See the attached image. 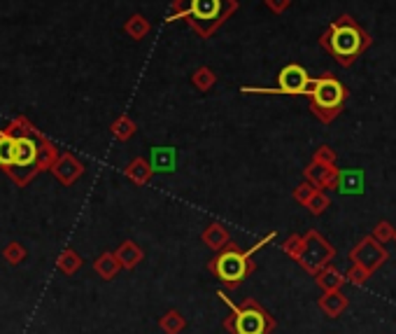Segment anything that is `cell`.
Returning a JSON list of instances; mask_svg holds the SVG:
<instances>
[{
	"mask_svg": "<svg viewBox=\"0 0 396 334\" xmlns=\"http://www.w3.org/2000/svg\"><path fill=\"white\" fill-rule=\"evenodd\" d=\"M322 45L331 52L340 66H352L361 52L371 47V38L366 31L359 29V24L352 17H340L328 26L326 36L322 38Z\"/></svg>",
	"mask_w": 396,
	"mask_h": 334,
	"instance_id": "1",
	"label": "cell"
},
{
	"mask_svg": "<svg viewBox=\"0 0 396 334\" xmlns=\"http://www.w3.org/2000/svg\"><path fill=\"white\" fill-rule=\"evenodd\" d=\"M273 238H275V231H271L266 238H261L257 245H252V248L245 250V252L231 245V248H226L224 252H219V255L214 257L210 264H207V269H210L214 276H217L221 283L226 285V290H236L238 285L254 271L252 255L257 250L264 248L266 243H271Z\"/></svg>",
	"mask_w": 396,
	"mask_h": 334,
	"instance_id": "2",
	"label": "cell"
},
{
	"mask_svg": "<svg viewBox=\"0 0 396 334\" xmlns=\"http://www.w3.org/2000/svg\"><path fill=\"white\" fill-rule=\"evenodd\" d=\"M217 297L231 309V316L224 320V330L231 334H271L275 330V320L257 299H245L243 304H233L224 290Z\"/></svg>",
	"mask_w": 396,
	"mask_h": 334,
	"instance_id": "3",
	"label": "cell"
},
{
	"mask_svg": "<svg viewBox=\"0 0 396 334\" xmlns=\"http://www.w3.org/2000/svg\"><path fill=\"white\" fill-rule=\"evenodd\" d=\"M312 108L322 122H333L340 115L347 98L345 86L338 82L335 77H317L312 86Z\"/></svg>",
	"mask_w": 396,
	"mask_h": 334,
	"instance_id": "4",
	"label": "cell"
},
{
	"mask_svg": "<svg viewBox=\"0 0 396 334\" xmlns=\"http://www.w3.org/2000/svg\"><path fill=\"white\" fill-rule=\"evenodd\" d=\"M335 257V248L322 236L319 231L310 229L303 236V248L301 255L296 257V262L303 266L308 273H317L322 266L331 264V259Z\"/></svg>",
	"mask_w": 396,
	"mask_h": 334,
	"instance_id": "5",
	"label": "cell"
},
{
	"mask_svg": "<svg viewBox=\"0 0 396 334\" xmlns=\"http://www.w3.org/2000/svg\"><path fill=\"white\" fill-rule=\"evenodd\" d=\"M389 257V252L387 248L382 243L375 241L373 236H366V238H361V241L354 245L352 252H350V259H352V264H357L361 266V269H366L368 273H373L378 266L385 264V259Z\"/></svg>",
	"mask_w": 396,
	"mask_h": 334,
	"instance_id": "6",
	"label": "cell"
},
{
	"mask_svg": "<svg viewBox=\"0 0 396 334\" xmlns=\"http://www.w3.org/2000/svg\"><path fill=\"white\" fill-rule=\"evenodd\" d=\"M308 73L306 68H301L296 63H290L287 68L280 70L278 75V89H243L247 93H292V96H299V93H306L308 86Z\"/></svg>",
	"mask_w": 396,
	"mask_h": 334,
	"instance_id": "7",
	"label": "cell"
},
{
	"mask_svg": "<svg viewBox=\"0 0 396 334\" xmlns=\"http://www.w3.org/2000/svg\"><path fill=\"white\" fill-rule=\"evenodd\" d=\"M38 152L40 148L33 138L15 136V155H12V166H8V169H31L38 162Z\"/></svg>",
	"mask_w": 396,
	"mask_h": 334,
	"instance_id": "8",
	"label": "cell"
},
{
	"mask_svg": "<svg viewBox=\"0 0 396 334\" xmlns=\"http://www.w3.org/2000/svg\"><path fill=\"white\" fill-rule=\"evenodd\" d=\"M335 178H338V169H335V164L312 162L306 169V180L315 187V190H324V187L333 190V187H335Z\"/></svg>",
	"mask_w": 396,
	"mask_h": 334,
	"instance_id": "9",
	"label": "cell"
},
{
	"mask_svg": "<svg viewBox=\"0 0 396 334\" xmlns=\"http://www.w3.org/2000/svg\"><path fill=\"white\" fill-rule=\"evenodd\" d=\"M366 187V173L361 169H347V171H338V178H335V187L340 195L347 197H357L364 192Z\"/></svg>",
	"mask_w": 396,
	"mask_h": 334,
	"instance_id": "10",
	"label": "cell"
},
{
	"mask_svg": "<svg viewBox=\"0 0 396 334\" xmlns=\"http://www.w3.org/2000/svg\"><path fill=\"white\" fill-rule=\"evenodd\" d=\"M52 171H54V176L61 180L63 185H72L84 173V166L79 164L75 157L63 155L61 159H56V162L52 164Z\"/></svg>",
	"mask_w": 396,
	"mask_h": 334,
	"instance_id": "11",
	"label": "cell"
},
{
	"mask_svg": "<svg viewBox=\"0 0 396 334\" xmlns=\"http://www.w3.org/2000/svg\"><path fill=\"white\" fill-rule=\"evenodd\" d=\"M150 166L154 173H173L177 166V152L173 148H154Z\"/></svg>",
	"mask_w": 396,
	"mask_h": 334,
	"instance_id": "12",
	"label": "cell"
},
{
	"mask_svg": "<svg viewBox=\"0 0 396 334\" xmlns=\"http://www.w3.org/2000/svg\"><path fill=\"white\" fill-rule=\"evenodd\" d=\"M319 309L328 318H338L347 309V297L340 290H326L319 299Z\"/></svg>",
	"mask_w": 396,
	"mask_h": 334,
	"instance_id": "13",
	"label": "cell"
},
{
	"mask_svg": "<svg viewBox=\"0 0 396 334\" xmlns=\"http://www.w3.org/2000/svg\"><path fill=\"white\" fill-rule=\"evenodd\" d=\"M315 278H317V285L322 290H340L343 285L347 283L345 280V273L343 271H338L335 269L333 264H326V266H322V269L315 273Z\"/></svg>",
	"mask_w": 396,
	"mask_h": 334,
	"instance_id": "14",
	"label": "cell"
},
{
	"mask_svg": "<svg viewBox=\"0 0 396 334\" xmlns=\"http://www.w3.org/2000/svg\"><path fill=\"white\" fill-rule=\"evenodd\" d=\"M115 255H117V259H119V264H122V269H133V266H138L140 262H143L145 252H143V248H140L138 243L124 241V243L117 248Z\"/></svg>",
	"mask_w": 396,
	"mask_h": 334,
	"instance_id": "15",
	"label": "cell"
},
{
	"mask_svg": "<svg viewBox=\"0 0 396 334\" xmlns=\"http://www.w3.org/2000/svg\"><path fill=\"white\" fill-rule=\"evenodd\" d=\"M93 271H96L103 280H115L117 273L122 271V264H119L115 252H103V255L93 262Z\"/></svg>",
	"mask_w": 396,
	"mask_h": 334,
	"instance_id": "16",
	"label": "cell"
},
{
	"mask_svg": "<svg viewBox=\"0 0 396 334\" xmlns=\"http://www.w3.org/2000/svg\"><path fill=\"white\" fill-rule=\"evenodd\" d=\"M203 243L210 245L212 250H221L226 243H229V231H226L219 222H212V225L203 231Z\"/></svg>",
	"mask_w": 396,
	"mask_h": 334,
	"instance_id": "17",
	"label": "cell"
},
{
	"mask_svg": "<svg viewBox=\"0 0 396 334\" xmlns=\"http://www.w3.org/2000/svg\"><path fill=\"white\" fill-rule=\"evenodd\" d=\"M159 327L166 334H180L187 327V320L177 309H171V311H166L164 316L159 318Z\"/></svg>",
	"mask_w": 396,
	"mask_h": 334,
	"instance_id": "18",
	"label": "cell"
},
{
	"mask_svg": "<svg viewBox=\"0 0 396 334\" xmlns=\"http://www.w3.org/2000/svg\"><path fill=\"white\" fill-rule=\"evenodd\" d=\"M126 176H129L133 183L145 185L147 180L154 176V171H152V166L145 162V159H136L133 164H129V169H126Z\"/></svg>",
	"mask_w": 396,
	"mask_h": 334,
	"instance_id": "19",
	"label": "cell"
},
{
	"mask_svg": "<svg viewBox=\"0 0 396 334\" xmlns=\"http://www.w3.org/2000/svg\"><path fill=\"white\" fill-rule=\"evenodd\" d=\"M56 266L65 273V276H72L75 271L82 269V257H79L75 250H63L56 259Z\"/></svg>",
	"mask_w": 396,
	"mask_h": 334,
	"instance_id": "20",
	"label": "cell"
},
{
	"mask_svg": "<svg viewBox=\"0 0 396 334\" xmlns=\"http://www.w3.org/2000/svg\"><path fill=\"white\" fill-rule=\"evenodd\" d=\"M191 12L198 19H214L219 15V0H193Z\"/></svg>",
	"mask_w": 396,
	"mask_h": 334,
	"instance_id": "21",
	"label": "cell"
},
{
	"mask_svg": "<svg viewBox=\"0 0 396 334\" xmlns=\"http://www.w3.org/2000/svg\"><path fill=\"white\" fill-rule=\"evenodd\" d=\"M12 155H15V138L0 131V166L3 169L12 166Z\"/></svg>",
	"mask_w": 396,
	"mask_h": 334,
	"instance_id": "22",
	"label": "cell"
},
{
	"mask_svg": "<svg viewBox=\"0 0 396 334\" xmlns=\"http://www.w3.org/2000/svg\"><path fill=\"white\" fill-rule=\"evenodd\" d=\"M328 206H331V199H328L324 192L322 190H315V195L308 199V204H306V208L312 213V215H322Z\"/></svg>",
	"mask_w": 396,
	"mask_h": 334,
	"instance_id": "23",
	"label": "cell"
},
{
	"mask_svg": "<svg viewBox=\"0 0 396 334\" xmlns=\"http://www.w3.org/2000/svg\"><path fill=\"white\" fill-rule=\"evenodd\" d=\"M3 257L8 259V262L12 264V266H17V264H22L24 259H26V248L22 243H17V241H12L8 248L3 250Z\"/></svg>",
	"mask_w": 396,
	"mask_h": 334,
	"instance_id": "24",
	"label": "cell"
},
{
	"mask_svg": "<svg viewBox=\"0 0 396 334\" xmlns=\"http://www.w3.org/2000/svg\"><path fill=\"white\" fill-rule=\"evenodd\" d=\"M373 238L378 243H389V241H394V227L387 222V220H382V222L375 225V231H373Z\"/></svg>",
	"mask_w": 396,
	"mask_h": 334,
	"instance_id": "25",
	"label": "cell"
},
{
	"mask_svg": "<svg viewBox=\"0 0 396 334\" xmlns=\"http://www.w3.org/2000/svg\"><path fill=\"white\" fill-rule=\"evenodd\" d=\"M368 278H371V273H368L366 269H361V266H357V264H352L345 273L347 283H354V285H364Z\"/></svg>",
	"mask_w": 396,
	"mask_h": 334,
	"instance_id": "26",
	"label": "cell"
},
{
	"mask_svg": "<svg viewBox=\"0 0 396 334\" xmlns=\"http://www.w3.org/2000/svg\"><path fill=\"white\" fill-rule=\"evenodd\" d=\"M282 248H285V252L290 257H294L296 259L299 255H301V248H303V236H299V234H294V236H290L285 241V245H282Z\"/></svg>",
	"mask_w": 396,
	"mask_h": 334,
	"instance_id": "27",
	"label": "cell"
},
{
	"mask_svg": "<svg viewBox=\"0 0 396 334\" xmlns=\"http://www.w3.org/2000/svg\"><path fill=\"white\" fill-rule=\"evenodd\" d=\"M312 195H315V187L306 180L303 185H299V187H296V192H294V199H296L299 204H303V206H306V204H308V199H310Z\"/></svg>",
	"mask_w": 396,
	"mask_h": 334,
	"instance_id": "28",
	"label": "cell"
},
{
	"mask_svg": "<svg viewBox=\"0 0 396 334\" xmlns=\"http://www.w3.org/2000/svg\"><path fill=\"white\" fill-rule=\"evenodd\" d=\"M312 162H319V164H335V152L328 148V145H322V148L315 152V159Z\"/></svg>",
	"mask_w": 396,
	"mask_h": 334,
	"instance_id": "29",
	"label": "cell"
},
{
	"mask_svg": "<svg viewBox=\"0 0 396 334\" xmlns=\"http://www.w3.org/2000/svg\"><path fill=\"white\" fill-rule=\"evenodd\" d=\"M133 131H136V126L129 124V122H126V119H122V122H117L115 126H112V133H115L117 138H122V140L129 138Z\"/></svg>",
	"mask_w": 396,
	"mask_h": 334,
	"instance_id": "30",
	"label": "cell"
},
{
	"mask_svg": "<svg viewBox=\"0 0 396 334\" xmlns=\"http://www.w3.org/2000/svg\"><path fill=\"white\" fill-rule=\"evenodd\" d=\"M287 5H290V0H268V8L275 10V12H282Z\"/></svg>",
	"mask_w": 396,
	"mask_h": 334,
	"instance_id": "31",
	"label": "cell"
},
{
	"mask_svg": "<svg viewBox=\"0 0 396 334\" xmlns=\"http://www.w3.org/2000/svg\"><path fill=\"white\" fill-rule=\"evenodd\" d=\"M394 241H396V229H394Z\"/></svg>",
	"mask_w": 396,
	"mask_h": 334,
	"instance_id": "32",
	"label": "cell"
}]
</instances>
